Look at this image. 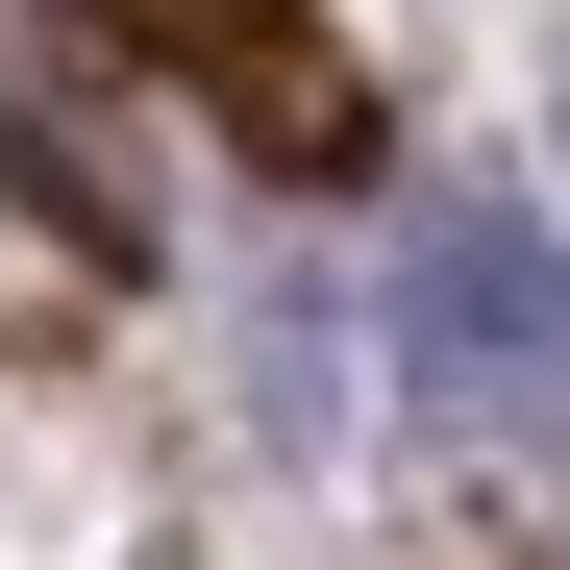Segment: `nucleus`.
I'll return each instance as SVG.
<instances>
[{
    "instance_id": "obj_1",
    "label": "nucleus",
    "mask_w": 570,
    "mask_h": 570,
    "mask_svg": "<svg viewBox=\"0 0 570 570\" xmlns=\"http://www.w3.org/2000/svg\"><path fill=\"white\" fill-rule=\"evenodd\" d=\"M397 372H422L446 422H570V224L422 199L397 224Z\"/></svg>"
},
{
    "instance_id": "obj_2",
    "label": "nucleus",
    "mask_w": 570,
    "mask_h": 570,
    "mask_svg": "<svg viewBox=\"0 0 570 570\" xmlns=\"http://www.w3.org/2000/svg\"><path fill=\"white\" fill-rule=\"evenodd\" d=\"M199 50H224V100H248L273 149H347V100H323V50L273 26V0H199Z\"/></svg>"
}]
</instances>
